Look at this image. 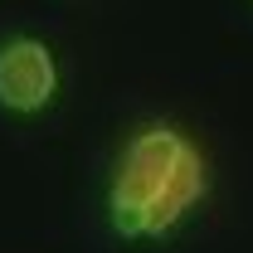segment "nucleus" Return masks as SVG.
Returning a JSON list of instances; mask_svg holds the SVG:
<instances>
[{
	"instance_id": "nucleus-1",
	"label": "nucleus",
	"mask_w": 253,
	"mask_h": 253,
	"mask_svg": "<svg viewBox=\"0 0 253 253\" xmlns=\"http://www.w3.org/2000/svg\"><path fill=\"white\" fill-rule=\"evenodd\" d=\"M210 195V156L180 122L131 126L107 175V224L126 244L170 239Z\"/></svg>"
},
{
	"instance_id": "nucleus-2",
	"label": "nucleus",
	"mask_w": 253,
	"mask_h": 253,
	"mask_svg": "<svg viewBox=\"0 0 253 253\" xmlns=\"http://www.w3.org/2000/svg\"><path fill=\"white\" fill-rule=\"evenodd\" d=\"M59 97V59L44 39L10 34L0 44V107L34 117Z\"/></svg>"
}]
</instances>
